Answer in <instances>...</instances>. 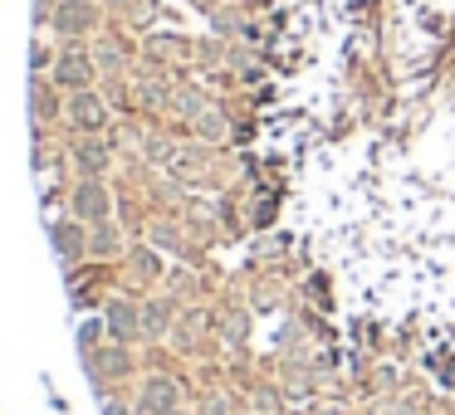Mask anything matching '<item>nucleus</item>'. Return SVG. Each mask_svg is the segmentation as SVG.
<instances>
[{"label": "nucleus", "mask_w": 455, "mask_h": 415, "mask_svg": "<svg viewBox=\"0 0 455 415\" xmlns=\"http://www.w3.org/2000/svg\"><path fill=\"white\" fill-rule=\"evenodd\" d=\"M93 20H99V11H93L89 0H64L60 11H54V30L60 35H84V30H93Z\"/></svg>", "instance_id": "39448f33"}, {"label": "nucleus", "mask_w": 455, "mask_h": 415, "mask_svg": "<svg viewBox=\"0 0 455 415\" xmlns=\"http://www.w3.org/2000/svg\"><path fill=\"white\" fill-rule=\"evenodd\" d=\"M89 254L93 259H108V254H118V230L103 220V225H93V235H89Z\"/></svg>", "instance_id": "1a4fd4ad"}, {"label": "nucleus", "mask_w": 455, "mask_h": 415, "mask_svg": "<svg viewBox=\"0 0 455 415\" xmlns=\"http://www.w3.org/2000/svg\"><path fill=\"white\" fill-rule=\"evenodd\" d=\"M69 118L79 122L84 132H99V128H103V118H108V113H103V103L93 98L89 89H79V93H74V98H69Z\"/></svg>", "instance_id": "423d86ee"}, {"label": "nucleus", "mask_w": 455, "mask_h": 415, "mask_svg": "<svg viewBox=\"0 0 455 415\" xmlns=\"http://www.w3.org/2000/svg\"><path fill=\"white\" fill-rule=\"evenodd\" d=\"M172 415H191V411H181V405H177V411H172Z\"/></svg>", "instance_id": "4468645a"}, {"label": "nucleus", "mask_w": 455, "mask_h": 415, "mask_svg": "<svg viewBox=\"0 0 455 415\" xmlns=\"http://www.w3.org/2000/svg\"><path fill=\"white\" fill-rule=\"evenodd\" d=\"M89 79H93V74H89V59H79V54H64L60 69H54V83H60V89H74V93L89 89Z\"/></svg>", "instance_id": "0eeeda50"}, {"label": "nucleus", "mask_w": 455, "mask_h": 415, "mask_svg": "<svg viewBox=\"0 0 455 415\" xmlns=\"http://www.w3.org/2000/svg\"><path fill=\"white\" fill-rule=\"evenodd\" d=\"M69 210H74V220H84V225H103V220H108V210H113L108 186H103L99 176H84L79 186H74Z\"/></svg>", "instance_id": "f257e3e1"}, {"label": "nucleus", "mask_w": 455, "mask_h": 415, "mask_svg": "<svg viewBox=\"0 0 455 415\" xmlns=\"http://www.w3.org/2000/svg\"><path fill=\"white\" fill-rule=\"evenodd\" d=\"M74 157H79V171H84V176H103V171H108V157H113V152L108 147H103V142H79V147H74Z\"/></svg>", "instance_id": "6e6552de"}, {"label": "nucleus", "mask_w": 455, "mask_h": 415, "mask_svg": "<svg viewBox=\"0 0 455 415\" xmlns=\"http://www.w3.org/2000/svg\"><path fill=\"white\" fill-rule=\"evenodd\" d=\"M103 327H108L113 337H142V308L138 303H128V298H108L103 303Z\"/></svg>", "instance_id": "f03ea898"}, {"label": "nucleus", "mask_w": 455, "mask_h": 415, "mask_svg": "<svg viewBox=\"0 0 455 415\" xmlns=\"http://www.w3.org/2000/svg\"><path fill=\"white\" fill-rule=\"evenodd\" d=\"M167 317H172V303H148L142 308V337H162L167 333Z\"/></svg>", "instance_id": "9d476101"}, {"label": "nucleus", "mask_w": 455, "mask_h": 415, "mask_svg": "<svg viewBox=\"0 0 455 415\" xmlns=\"http://www.w3.org/2000/svg\"><path fill=\"white\" fill-rule=\"evenodd\" d=\"M54 249H60L64 264H79L84 254H89V230H84V220H54Z\"/></svg>", "instance_id": "20e7f679"}, {"label": "nucleus", "mask_w": 455, "mask_h": 415, "mask_svg": "<svg viewBox=\"0 0 455 415\" xmlns=\"http://www.w3.org/2000/svg\"><path fill=\"white\" fill-rule=\"evenodd\" d=\"M201 415H230V401H226V395H206V405H201Z\"/></svg>", "instance_id": "f8f14e48"}, {"label": "nucleus", "mask_w": 455, "mask_h": 415, "mask_svg": "<svg viewBox=\"0 0 455 415\" xmlns=\"http://www.w3.org/2000/svg\"><path fill=\"white\" fill-rule=\"evenodd\" d=\"M142 411L148 415H172L181 405V386L172 381V376H148V386H142Z\"/></svg>", "instance_id": "7ed1b4c3"}, {"label": "nucleus", "mask_w": 455, "mask_h": 415, "mask_svg": "<svg viewBox=\"0 0 455 415\" xmlns=\"http://www.w3.org/2000/svg\"><path fill=\"white\" fill-rule=\"evenodd\" d=\"M99 362H103V366H108V372H113V376H123V372H128V366H132V362H128V352H123V347H113V352H103V356H99Z\"/></svg>", "instance_id": "9b49d317"}, {"label": "nucleus", "mask_w": 455, "mask_h": 415, "mask_svg": "<svg viewBox=\"0 0 455 415\" xmlns=\"http://www.w3.org/2000/svg\"><path fill=\"white\" fill-rule=\"evenodd\" d=\"M79 342H84V347H93V342H99V323H89V327H84V333H79Z\"/></svg>", "instance_id": "ddd939ff"}]
</instances>
